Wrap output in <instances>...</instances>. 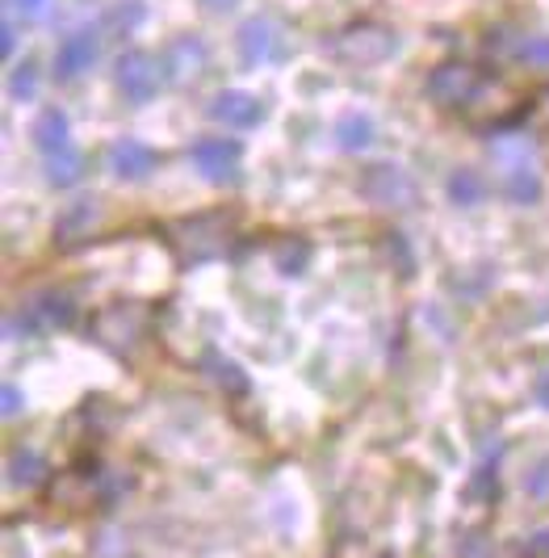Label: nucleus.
Returning a JSON list of instances; mask_svg holds the SVG:
<instances>
[{"label":"nucleus","instance_id":"9b49d317","mask_svg":"<svg viewBox=\"0 0 549 558\" xmlns=\"http://www.w3.org/2000/svg\"><path fill=\"white\" fill-rule=\"evenodd\" d=\"M206 59H210V51L193 38V34H181V38H172L164 47V76L168 81H193V76H202L206 72Z\"/></svg>","mask_w":549,"mask_h":558},{"label":"nucleus","instance_id":"0eeeda50","mask_svg":"<svg viewBox=\"0 0 549 558\" xmlns=\"http://www.w3.org/2000/svg\"><path fill=\"white\" fill-rule=\"evenodd\" d=\"M235 47H240V59L252 63V68H260V63H277V59L285 56V34L277 26L273 17H247L240 34H235Z\"/></svg>","mask_w":549,"mask_h":558},{"label":"nucleus","instance_id":"6e6552de","mask_svg":"<svg viewBox=\"0 0 549 558\" xmlns=\"http://www.w3.org/2000/svg\"><path fill=\"white\" fill-rule=\"evenodd\" d=\"M424 88L440 106H466V101L478 97L483 81H478V68H469V63H440Z\"/></svg>","mask_w":549,"mask_h":558},{"label":"nucleus","instance_id":"412c9836","mask_svg":"<svg viewBox=\"0 0 549 558\" xmlns=\"http://www.w3.org/2000/svg\"><path fill=\"white\" fill-rule=\"evenodd\" d=\"M273 260H277V269L285 274V278H298L306 269V260H310V248L306 244H298V240H281L273 252Z\"/></svg>","mask_w":549,"mask_h":558},{"label":"nucleus","instance_id":"a878e982","mask_svg":"<svg viewBox=\"0 0 549 558\" xmlns=\"http://www.w3.org/2000/svg\"><path fill=\"white\" fill-rule=\"evenodd\" d=\"M22 408H26L22 387H17V383H4V391H0V412H4V420L22 416Z\"/></svg>","mask_w":549,"mask_h":558},{"label":"nucleus","instance_id":"a211bd4d","mask_svg":"<svg viewBox=\"0 0 549 558\" xmlns=\"http://www.w3.org/2000/svg\"><path fill=\"white\" fill-rule=\"evenodd\" d=\"M499 458H503V446H491L483 458H478V466H474V475H469V496L483 504H491L499 496Z\"/></svg>","mask_w":549,"mask_h":558},{"label":"nucleus","instance_id":"aec40b11","mask_svg":"<svg viewBox=\"0 0 549 558\" xmlns=\"http://www.w3.org/2000/svg\"><path fill=\"white\" fill-rule=\"evenodd\" d=\"M84 177V156L76 147H68V151H59V156H47V181L51 185H76Z\"/></svg>","mask_w":549,"mask_h":558},{"label":"nucleus","instance_id":"4468645a","mask_svg":"<svg viewBox=\"0 0 549 558\" xmlns=\"http://www.w3.org/2000/svg\"><path fill=\"white\" fill-rule=\"evenodd\" d=\"M335 147L340 151H365L369 143H374V135H378V126H374V118L361 110H349L335 118Z\"/></svg>","mask_w":549,"mask_h":558},{"label":"nucleus","instance_id":"9d476101","mask_svg":"<svg viewBox=\"0 0 549 558\" xmlns=\"http://www.w3.org/2000/svg\"><path fill=\"white\" fill-rule=\"evenodd\" d=\"M106 165H110V172L118 181H147L156 172V165H160V156L143 140H113Z\"/></svg>","mask_w":549,"mask_h":558},{"label":"nucleus","instance_id":"393cba45","mask_svg":"<svg viewBox=\"0 0 549 558\" xmlns=\"http://www.w3.org/2000/svg\"><path fill=\"white\" fill-rule=\"evenodd\" d=\"M516 56H521L524 63H533V68H549V34H533V38H524Z\"/></svg>","mask_w":549,"mask_h":558},{"label":"nucleus","instance_id":"cd10ccee","mask_svg":"<svg viewBox=\"0 0 549 558\" xmlns=\"http://www.w3.org/2000/svg\"><path fill=\"white\" fill-rule=\"evenodd\" d=\"M457 555L462 558H491V546H487V537L466 533V537H462V546H457Z\"/></svg>","mask_w":549,"mask_h":558},{"label":"nucleus","instance_id":"f3484780","mask_svg":"<svg viewBox=\"0 0 549 558\" xmlns=\"http://www.w3.org/2000/svg\"><path fill=\"white\" fill-rule=\"evenodd\" d=\"M93 223H97V202L93 197H76L63 215H59V223H56V231H59V244L68 240H81V235H88L93 231Z\"/></svg>","mask_w":549,"mask_h":558},{"label":"nucleus","instance_id":"423d86ee","mask_svg":"<svg viewBox=\"0 0 549 558\" xmlns=\"http://www.w3.org/2000/svg\"><path fill=\"white\" fill-rule=\"evenodd\" d=\"M97 56H101V29L97 26L72 29L56 51V81L72 84L81 81V76H88L97 68Z\"/></svg>","mask_w":549,"mask_h":558},{"label":"nucleus","instance_id":"c756f323","mask_svg":"<svg viewBox=\"0 0 549 558\" xmlns=\"http://www.w3.org/2000/svg\"><path fill=\"white\" fill-rule=\"evenodd\" d=\"M533 399H537V408L549 412V369H541V374L533 378Z\"/></svg>","mask_w":549,"mask_h":558},{"label":"nucleus","instance_id":"6ab92c4d","mask_svg":"<svg viewBox=\"0 0 549 558\" xmlns=\"http://www.w3.org/2000/svg\"><path fill=\"white\" fill-rule=\"evenodd\" d=\"M206 374H210L227 395H247V374L240 362H231V357H222V353H206Z\"/></svg>","mask_w":549,"mask_h":558},{"label":"nucleus","instance_id":"5701e85b","mask_svg":"<svg viewBox=\"0 0 549 558\" xmlns=\"http://www.w3.org/2000/svg\"><path fill=\"white\" fill-rule=\"evenodd\" d=\"M38 63L29 59V63H22V68H13V76H9V97L13 101H34L38 97Z\"/></svg>","mask_w":549,"mask_h":558},{"label":"nucleus","instance_id":"dca6fc26","mask_svg":"<svg viewBox=\"0 0 549 558\" xmlns=\"http://www.w3.org/2000/svg\"><path fill=\"white\" fill-rule=\"evenodd\" d=\"M444 194L453 206H483L487 202V177L478 168H457L449 181H444Z\"/></svg>","mask_w":549,"mask_h":558},{"label":"nucleus","instance_id":"7ed1b4c3","mask_svg":"<svg viewBox=\"0 0 549 558\" xmlns=\"http://www.w3.org/2000/svg\"><path fill=\"white\" fill-rule=\"evenodd\" d=\"M113 84H118V93L126 97V101H135V106H147L156 93H160V84H164V63L156 56H147V51H122V56L113 59Z\"/></svg>","mask_w":549,"mask_h":558},{"label":"nucleus","instance_id":"ddd939ff","mask_svg":"<svg viewBox=\"0 0 549 558\" xmlns=\"http://www.w3.org/2000/svg\"><path fill=\"white\" fill-rule=\"evenodd\" d=\"M499 190L503 197L512 202V206H537L541 194H546V185H541V177L533 172V165L524 160V165H508L503 168V181H499Z\"/></svg>","mask_w":549,"mask_h":558},{"label":"nucleus","instance_id":"1a4fd4ad","mask_svg":"<svg viewBox=\"0 0 549 558\" xmlns=\"http://www.w3.org/2000/svg\"><path fill=\"white\" fill-rule=\"evenodd\" d=\"M210 118L227 131H252L265 122V101L252 93H240V88H222L210 101Z\"/></svg>","mask_w":549,"mask_h":558},{"label":"nucleus","instance_id":"7c9ffc66","mask_svg":"<svg viewBox=\"0 0 549 558\" xmlns=\"http://www.w3.org/2000/svg\"><path fill=\"white\" fill-rule=\"evenodd\" d=\"M13 9H17V13H26V17H38V13L47 9V0H13Z\"/></svg>","mask_w":549,"mask_h":558},{"label":"nucleus","instance_id":"c85d7f7f","mask_svg":"<svg viewBox=\"0 0 549 558\" xmlns=\"http://www.w3.org/2000/svg\"><path fill=\"white\" fill-rule=\"evenodd\" d=\"M13 51H17V26H13V17H4L0 22V56L13 59Z\"/></svg>","mask_w":549,"mask_h":558},{"label":"nucleus","instance_id":"b1692460","mask_svg":"<svg viewBox=\"0 0 549 558\" xmlns=\"http://www.w3.org/2000/svg\"><path fill=\"white\" fill-rule=\"evenodd\" d=\"M524 496L549 500V453H541V458L528 466V475H524Z\"/></svg>","mask_w":549,"mask_h":558},{"label":"nucleus","instance_id":"39448f33","mask_svg":"<svg viewBox=\"0 0 549 558\" xmlns=\"http://www.w3.org/2000/svg\"><path fill=\"white\" fill-rule=\"evenodd\" d=\"M190 160L197 168V177H206L210 185H231V181H240L244 147L235 140H222V135H206L190 147Z\"/></svg>","mask_w":549,"mask_h":558},{"label":"nucleus","instance_id":"2eb2a0df","mask_svg":"<svg viewBox=\"0 0 549 558\" xmlns=\"http://www.w3.org/2000/svg\"><path fill=\"white\" fill-rule=\"evenodd\" d=\"M9 483L13 487H42L47 483V458L42 453H34L29 446H17L9 453Z\"/></svg>","mask_w":549,"mask_h":558},{"label":"nucleus","instance_id":"f8f14e48","mask_svg":"<svg viewBox=\"0 0 549 558\" xmlns=\"http://www.w3.org/2000/svg\"><path fill=\"white\" fill-rule=\"evenodd\" d=\"M34 147L42 151V156H59V151H68L72 147V122H68V113L63 110H42L34 118Z\"/></svg>","mask_w":549,"mask_h":558},{"label":"nucleus","instance_id":"f03ea898","mask_svg":"<svg viewBox=\"0 0 549 558\" xmlns=\"http://www.w3.org/2000/svg\"><path fill=\"white\" fill-rule=\"evenodd\" d=\"M331 51L349 68H374L399 51V34L378 22H357V26L340 29V38L331 43Z\"/></svg>","mask_w":549,"mask_h":558},{"label":"nucleus","instance_id":"2f4dec72","mask_svg":"<svg viewBox=\"0 0 549 558\" xmlns=\"http://www.w3.org/2000/svg\"><path fill=\"white\" fill-rule=\"evenodd\" d=\"M202 4H206L210 13H231V9L240 4V0H202Z\"/></svg>","mask_w":549,"mask_h":558},{"label":"nucleus","instance_id":"4be33fe9","mask_svg":"<svg viewBox=\"0 0 549 558\" xmlns=\"http://www.w3.org/2000/svg\"><path fill=\"white\" fill-rule=\"evenodd\" d=\"M143 17H147L143 0H122V4H113L110 13H106V29H113V34H131Z\"/></svg>","mask_w":549,"mask_h":558},{"label":"nucleus","instance_id":"20e7f679","mask_svg":"<svg viewBox=\"0 0 549 558\" xmlns=\"http://www.w3.org/2000/svg\"><path fill=\"white\" fill-rule=\"evenodd\" d=\"M357 190L369 197L374 206H415V197H419V185H415L412 172L399 165H390V160L365 168L357 181Z\"/></svg>","mask_w":549,"mask_h":558},{"label":"nucleus","instance_id":"bb28decb","mask_svg":"<svg viewBox=\"0 0 549 558\" xmlns=\"http://www.w3.org/2000/svg\"><path fill=\"white\" fill-rule=\"evenodd\" d=\"M521 558H549V530H537L524 537Z\"/></svg>","mask_w":549,"mask_h":558},{"label":"nucleus","instance_id":"f257e3e1","mask_svg":"<svg viewBox=\"0 0 549 558\" xmlns=\"http://www.w3.org/2000/svg\"><path fill=\"white\" fill-rule=\"evenodd\" d=\"M76 324V303L72 294H59V290H47L38 299H29L22 311H13L4 319V332L9 340H22V336H47V332H63Z\"/></svg>","mask_w":549,"mask_h":558}]
</instances>
